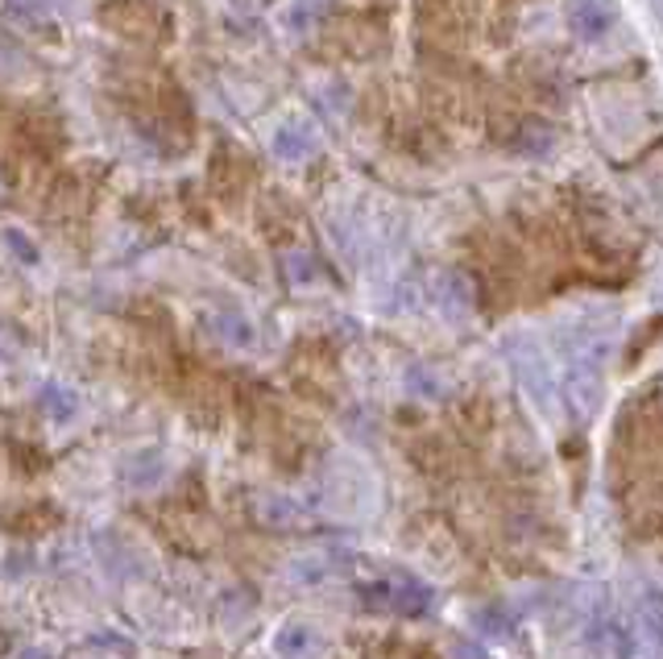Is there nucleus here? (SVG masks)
I'll return each instance as SVG.
<instances>
[{"label":"nucleus","instance_id":"nucleus-17","mask_svg":"<svg viewBox=\"0 0 663 659\" xmlns=\"http://www.w3.org/2000/svg\"><path fill=\"white\" fill-rule=\"evenodd\" d=\"M651 9H655V17L663 21V0H651Z\"/></svg>","mask_w":663,"mask_h":659},{"label":"nucleus","instance_id":"nucleus-12","mask_svg":"<svg viewBox=\"0 0 663 659\" xmlns=\"http://www.w3.org/2000/svg\"><path fill=\"white\" fill-rule=\"evenodd\" d=\"M125 481H129L133 489L159 486V481H162V456H159V453H137L133 460H129Z\"/></svg>","mask_w":663,"mask_h":659},{"label":"nucleus","instance_id":"nucleus-4","mask_svg":"<svg viewBox=\"0 0 663 659\" xmlns=\"http://www.w3.org/2000/svg\"><path fill=\"white\" fill-rule=\"evenodd\" d=\"M634 622H639V635L651 651H663V589L660 585H639V597H634Z\"/></svg>","mask_w":663,"mask_h":659},{"label":"nucleus","instance_id":"nucleus-7","mask_svg":"<svg viewBox=\"0 0 663 659\" xmlns=\"http://www.w3.org/2000/svg\"><path fill=\"white\" fill-rule=\"evenodd\" d=\"M0 9H4V17H9L13 26H21L26 33H47V38L59 33V26H54V17H50V9L42 4V0H4Z\"/></svg>","mask_w":663,"mask_h":659},{"label":"nucleus","instance_id":"nucleus-9","mask_svg":"<svg viewBox=\"0 0 663 659\" xmlns=\"http://www.w3.org/2000/svg\"><path fill=\"white\" fill-rule=\"evenodd\" d=\"M312 150H316V138L307 125H283L274 133V154L286 158V162H303Z\"/></svg>","mask_w":663,"mask_h":659},{"label":"nucleus","instance_id":"nucleus-15","mask_svg":"<svg viewBox=\"0 0 663 659\" xmlns=\"http://www.w3.org/2000/svg\"><path fill=\"white\" fill-rule=\"evenodd\" d=\"M4 245L17 253V262H21V266H38V245H30L21 229H4Z\"/></svg>","mask_w":663,"mask_h":659},{"label":"nucleus","instance_id":"nucleus-6","mask_svg":"<svg viewBox=\"0 0 663 659\" xmlns=\"http://www.w3.org/2000/svg\"><path fill=\"white\" fill-rule=\"evenodd\" d=\"M510 357H514V365H519V374H522V382H527V391L536 394L539 403L548 407L555 391H552V374H548V362L539 357V348L527 345V341H519V345L510 348Z\"/></svg>","mask_w":663,"mask_h":659},{"label":"nucleus","instance_id":"nucleus-10","mask_svg":"<svg viewBox=\"0 0 663 659\" xmlns=\"http://www.w3.org/2000/svg\"><path fill=\"white\" fill-rule=\"evenodd\" d=\"M212 328H216V336H221L224 345H233V348L253 345V328L241 312H216L212 315Z\"/></svg>","mask_w":663,"mask_h":659},{"label":"nucleus","instance_id":"nucleus-16","mask_svg":"<svg viewBox=\"0 0 663 659\" xmlns=\"http://www.w3.org/2000/svg\"><path fill=\"white\" fill-rule=\"evenodd\" d=\"M83 651H116V656H133V643L104 635V639H92V643H83Z\"/></svg>","mask_w":663,"mask_h":659},{"label":"nucleus","instance_id":"nucleus-1","mask_svg":"<svg viewBox=\"0 0 663 659\" xmlns=\"http://www.w3.org/2000/svg\"><path fill=\"white\" fill-rule=\"evenodd\" d=\"M564 398H569V415L577 424H589L601 410V398H605V348H601L598 336H589V341L572 348Z\"/></svg>","mask_w":663,"mask_h":659},{"label":"nucleus","instance_id":"nucleus-14","mask_svg":"<svg viewBox=\"0 0 663 659\" xmlns=\"http://www.w3.org/2000/svg\"><path fill=\"white\" fill-rule=\"evenodd\" d=\"M473 627L481 630V635H510L514 630V622H510V614L502 610V606H481V610L473 614Z\"/></svg>","mask_w":663,"mask_h":659},{"label":"nucleus","instance_id":"nucleus-8","mask_svg":"<svg viewBox=\"0 0 663 659\" xmlns=\"http://www.w3.org/2000/svg\"><path fill=\"white\" fill-rule=\"evenodd\" d=\"M38 403H42L50 424H59V427L71 424V419L80 415V394L71 391V386H63V382H47L42 394H38Z\"/></svg>","mask_w":663,"mask_h":659},{"label":"nucleus","instance_id":"nucleus-3","mask_svg":"<svg viewBox=\"0 0 663 659\" xmlns=\"http://www.w3.org/2000/svg\"><path fill=\"white\" fill-rule=\"evenodd\" d=\"M618 21V0H572L569 4V26L577 38L584 42H598L614 30Z\"/></svg>","mask_w":663,"mask_h":659},{"label":"nucleus","instance_id":"nucleus-2","mask_svg":"<svg viewBox=\"0 0 663 659\" xmlns=\"http://www.w3.org/2000/svg\"><path fill=\"white\" fill-rule=\"evenodd\" d=\"M365 597L369 606H386L395 614H407V618H419L431 606V589L419 585L415 577H395V581H381V585H365Z\"/></svg>","mask_w":663,"mask_h":659},{"label":"nucleus","instance_id":"nucleus-5","mask_svg":"<svg viewBox=\"0 0 663 659\" xmlns=\"http://www.w3.org/2000/svg\"><path fill=\"white\" fill-rule=\"evenodd\" d=\"M436 298H440V312L448 315L452 324L473 315V286H469V278H465L460 270H443L440 283H436Z\"/></svg>","mask_w":663,"mask_h":659},{"label":"nucleus","instance_id":"nucleus-13","mask_svg":"<svg viewBox=\"0 0 663 659\" xmlns=\"http://www.w3.org/2000/svg\"><path fill=\"white\" fill-rule=\"evenodd\" d=\"M274 651H278V656H307V651H316V630L303 627V622H290V627H283V635L274 639Z\"/></svg>","mask_w":663,"mask_h":659},{"label":"nucleus","instance_id":"nucleus-11","mask_svg":"<svg viewBox=\"0 0 663 659\" xmlns=\"http://www.w3.org/2000/svg\"><path fill=\"white\" fill-rule=\"evenodd\" d=\"M589 643L598 647V651H614V656H626V651H634L631 639H626V630L618 627L614 618H598V622L589 627Z\"/></svg>","mask_w":663,"mask_h":659}]
</instances>
